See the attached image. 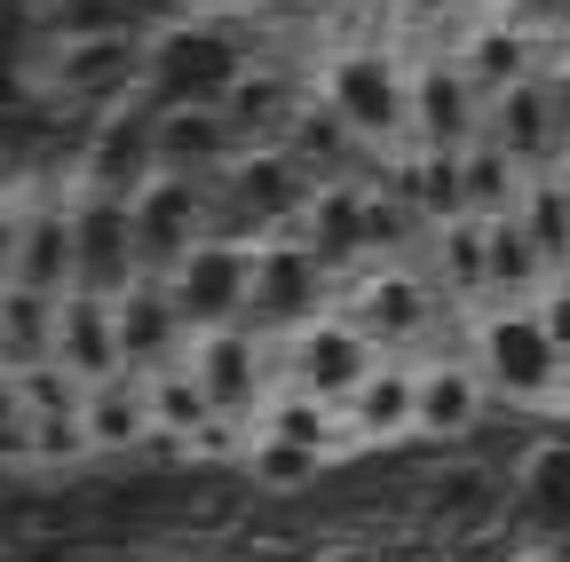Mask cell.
Instances as JSON below:
<instances>
[{"label":"cell","instance_id":"4dcf8cb0","mask_svg":"<svg viewBox=\"0 0 570 562\" xmlns=\"http://www.w3.org/2000/svg\"><path fill=\"white\" fill-rule=\"evenodd\" d=\"M111 9H119V0H63V24L71 32H96V24H111ZM104 40V32H96Z\"/></svg>","mask_w":570,"mask_h":562},{"label":"cell","instance_id":"603a6c76","mask_svg":"<svg viewBox=\"0 0 570 562\" xmlns=\"http://www.w3.org/2000/svg\"><path fill=\"white\" fill-rule=\"evenodd\" d=\"M285 151H294L317 183L325 175H341L348 159H365V135H356L333 103H302V119H294V135H285Z\"/></svg>","mask_w":570,"mask_h":562},{"label":"cell","instance_id":"d6a6232c","mask_svg":"<svg viewBox=\"0 0 570 562\" xmlns=\"http://www.w3.org/2000/svg\"><path fill=\"white\" fill-rule=\"evenodd\" d=\"M547 88H554V103H562V127H570V63H562V72H554Z\"/></svg>","mask_w":570,"mask_h":562},{"label":"cell","instance_id":"cb8c5ba5","mask_svg":"<svg viewBox=\"0 0 570 562\" xmlns=\"http://www.w3.org/2000/svg\"><path fill=\"white\" fill-rule=\"evenodd\" d=\"M460 72L483 88V103L491 96H508V88H523L531 80V40L515 32V24H483L475 40H468V56H460Z\"/></svg>","mask_w":570,"mask_h":562},{"label":"cell","instance_id":"1f68e13d","mask_svg":"<svg viewBox=\"0 0 570 562\" xmlns=\"http://www.w3.org/2000/svg\"><path fill=\"white\" fill-rule=\"evenodd\" d=\"M17 238H24V215H9V206H0V286L17 277Z\"/></svg>","mask_w":570,"mask_h":562},{"label":"cell","instance_id":"30bf717a","mask_svg":"<svg viewBox=\"0 0 570 562\" xmlns=\"http://www.w3.org/2000/svg\"><path fill=\"white\" fill-rule=\"evenodd\" d=\"M365 206H373V190L365 183H325L317 198H309V215H302V246L341 277V286H348V277L356 269H373V223H365Z\"/></svg>","mask_w":570,"mask_h":562},{"label":"cell","instance_id":"f546056e","mask_svg":"<svg viewBox=\"0 0 570 562\" xmlns=\"http://www.w3.org/2000/svg\"><path fill=\"white\" fill-rule=\"evenodd\" d=\"M539 325H547V341L562 348V365H570V277H554V286H547V302H539Z\"/></svg>","mask_w":570,"mask_h":562},{"label":"cell","instance_id":"ac0fdd59","mask_svg":"<svg viewBox=\"0 0 570 562\" xmlns=\"http://www.w3.org/2000/svg\"><path fill=\"white\" fill-rule=\"evenodd\" d=\"M483 404H491V381L475 373V357H444V365H428L420 373V436H475L483 428Z\"/></svg>","mask_w":570,"mask_h":562},{"label":"cell","instance_id":"7402d4cb","mask_svg":"<svg viewBox=\"0 0 570 562\" xmlns=\"http://www.w3.org/2000/svg\"><path fill=\"white\" fill-rule=\"evenodd\" d=\"M151 381L142 373H127V381H111V388H96L88 396V436H96V452H142L151 444Z\"/></svg>","mask_w":570,"mask_h":562},{"label":"cell","instance_id":"f1b7e54d","mask_svg":"<svg viewBox=\"0 0 570 562\" xmlns=\"http://www.w3.org/2000/svg\"><path fill=\"white\" fill-rule=\"evenodd\" d=\"M32 436H40V420L17 388V365L0 357V460H32Z\"/></svg>","mask_w":570,"mask_h":562},{"label":"cell","instance_id":"2e32d148","mask_svg":"<svg viewBox=\"0 0 570 562\" xmlns=\"http://www.w3.org/2000/svg\"><path fill=\"white\" fill-rule=\"evenodd\" d=\"M56 357L88 381V396H96V388H111V381H127V357H119V317H111V302H104V294H80V286L63 294Z\"/></svg>","mask_w":570,"mask_h":562},{"label":"cell","instance_id":"7a4b0ae2","mask_svg":"<svg viewBox=\"0 0 570 562\" xmlns=\"http://www.w3.org/2000/svg\"><path fill=\"white\" fill-rule=\"evenodd\" d=\"M333 302H341V277H333L302 238H269V246L254 254V302H246V333H254V341H269V348L302 341L309 325L341 317Z\"/></svg>","mask_w":570,"mask_h":562},{"label":"cell","instance_id":"8992f818","mask_svg":"<svg viewBox=\"0 0 570 562\" xmlns=\"http://www.w3.org/2000/svg\"><path fill=\"white\" fill-rule=\"evenodd\" d=\"M111 317H119V357H127V373L159 381V373H183V365H190V341H198V333L183 325L167 277H135V286L111 302Z\"/></svg>","mask_w":570,"mask_h":562},{"label":"cell","instance_id":"52a82bcc","mask_svg":"<svg viewBox=\"0 0 570 562\" xmlns=\"http://www.w3.org/2000/svg\"><path fill=\"white\" fill-rule=\"evenodd\" d=\"M71 230H80V294L119 302L135 277H142V238H135V198H104L80 190L71 206Z\"/></svg>","mask_w":570,"mask_h":562},{"label":"cell","instance_id":"277c9868","mask_svg":"<svg viewBox=\"0 0 570 562\" xmlns=\"http://www.w3.org/2000/svg\"><path fill=\"white\" fill-rule=\"evenodd\" d=\"M135 238H142V277H167L183 254L214 238V175H151L135 190Z\"/></svg>","mask_w":570,"mask_h":562},{"label":"cell","instance_id":"d6986e66","mask_svg":"<svg viewBox=\"0 0 570 562\" xmlns=\"http://www.w3.org/2000/svg\"><path fill=\"white\" fill-rule=\"evenodd\" d=\"M348 428L365 444H396V436H420V373L412 365H381L365 388L348 396Z\"/></svg>","mask_w":570,"mask_h":562},{"label":"cell","instance_id":"83f0119b","mask_svg":"<svg viewBox=\"0 0 570 562\" xmlns=\"http://www.w3.org/2000/svg\"><path fill=\"white\" fill-rule=\"evenodd\" d=\"M127 72H135V48L111 40V32H104V40H80V48H71V63H63L71 88H111V80H127Z\"/></svg>","mask_w":570,"mask_h":562},{"label":"cell","instance_id":"3957f363","mask_svg":"<svg viewBox=\"0 0 570 562\" xmlns=\"http://www.w3.org/2000/svg\"><path fill=\"white\" fill-rule=\"evenodd\" d=\"M254 254L262 246H238V238H206L198 254H183L167 269V294L183 309L190 333H230L246 325V302H254Z\"/></svg>","mask_w":570,"mask_h":562},{"label":"cell","instance_id":"836d02e7","mask_svg":"<svg viewBox=\"0 0 570 562\" xmlns=\"http://www.w3.org/2000/svg\"><path fill=\"white\" fill-rule=\"evenodd\" d=\"M523 9H570V0H523Z\"/></svg>","mask_w":570,"mask_h":562},{"label":"cell","instance_id":"7c38bea8","mask_svg":"<svg viewBox=\"0 0 570 562\" xmlns=\"http://www.w3.org/2000/svg\"><path fill=\"white\" fill-rule=\"evenodd\" d=\"M151 175H159V111H111L80 159V183L104 198H135Z\"/></svg>","mask_w":570,"mask_h":562},{"label":"cell","instance_id":"5bb4252c","mask_svg":"<svg viewBox=\"0 0 570 562\" xmlns=\"http://www.w3.org/2000/svg\"><path fill=\"white\" fill-rule=\"evenodd\" d=\"M508 523L531 539H570V444H531L515 460V491H508Z\"/></svg>","mask_w":570,"mask_h":562},{"label":"cell","instance_id":"9a60e30c","mask_svg":"<svg viewBox=\"0 0 570 562\" xmlns=\"http://www.w3.org/2000/svg\"><path fill=\"white\" fill-rule=\"evenodd\" d=\"M238 167V135L223 103H175L159 111V175H230Z\"/></svg>","mask_w":570,"mask_h":562},{"label":"cell","instance_id":"d4e9b609","mask_svg":"<svg viewBox=\"0 0 570 562\" xmlns=\"http://www.w3.org/2000/svg\"><path fill=\"white\" fill-rule=\"evenodd\" d=\"M523 190H531V175H523L508 151H499L491 135H483V144H468V215H475V223L515 215V206H523Z\"/></svg>","mask_w":570,"mask_h":562},{"label":"cell","instance_id":"ba28073f","mask_svg":"<svg viewBox=\"0 0 570 562\" xmlns=\"http://www.w3.org/2000/svg\"><path fill=\"white\" fill-rule=\"evenodd\" d=\"M238 80H246V63H238V48H230L223 32H175V40H159V56H151V96H159V111H175V103H223Z\"/></svg>","mask_w":570,"mask_h":562},{"label":"cell","instance_id":"ffe728a7","mask_svg":"<svg viewBox=\"0 0 570 562\" xmlns=\"http://www.w3.org/2000/svg\"><path fill=\"white\" fill-rule=\"evenodd\" d=\"M223 119H230V135H238V151H269V144H285V135H294L302 96L285 88L277 72H246V80L223 96Z\"/></svg>","mask_w":570,"mask_h":562},{"label":"cell","instance_id":"8fae6325","mask_svg":"<svg viewBox=\"0 0 570 562\" xmlns=\"http://www.w3.org/2000/svg\"><path fill=\"white\" fill-rule=\"evenodd\" d=\"M483 88L460 72V63H428V72L412 80V135L420 151H468L483 144Z\"/></svg>","mask_w":570,"mask_h":562},{"label":"cell","instance_id":"484cf974","mask_svg":"<svg viewBox=\"0 0 570 562\" xmlns=\"http://www.w3.org/2000/svg\"><path fill=\"white\" fill-rule=\"evenodd\" d=\"M515 215L539 238V254L554 262V277H570V190H562V175H531V190H523Z\"/></svg>","mask_w":570,"mask_h":562},{"label":"cell","instance_id":"e0dca14e","mask_svg":"<svg viewBox=\"0 0 570 562\" xmlns=\"http://www.w3.org/2000/svg\"><path fill=\"white\" fill-rule=\"evenodd\" d=\"M9 286H32V294H71L80 286V230H71V206H32L24 215V238H17V277Z\"/></svg>","mask_w":570,"mask_h":562},{"label":"cell","instance_id":"6da1fadb","mask_svg":"<svg viewBox=\"0 0 570 562\" xmlns=\"http://www.w3.org/2000/svg\"><path fill=\"white\" fill-rule=\"evenodd\" d=\"M468 357L491 381V396L539 404V412H570V365L547 341L539 309H475L468 317Z\"/></svg>","mask_w":570,"mask_h":562},{"label":"cell","instance_id":"9c48e42d","mask_svg":"<svg viewBox=\"0 0 570 562\" xmlns=\"http://www.w3.org/2000/svg\"><path fill=\"white\" fill-rule=\"evenodd\" d=\"M325 103L365 135V144H389V135L412 127V80H396L389 56H341L333 80H325Z\"/></svg>","mask_w":570,"mask_h":562},{"label":"cell","instance_id":"5b68a950","mask_svg":"<svg viewBox=\"0 0 570 562\" xmlns=\"http://www.w3.org/2000/svg\"><path fill=\"white\" fill-rule=\"evenodd\" d=\"M381 365H389V357H381V348L356 333L348 317H325V325H309L302 341H285V348H277L285 388H294V396H325V404H341V412H348V396L365 388ZM285 388H277V396H285Z\"/></svg>","mask_w":570,"mask_h":562},{"label":"cell","instance_id":"4fadbf2b","mask_svg":"<svg viewBox=\"0 0 570 562\" xmlns=\"http://www.w3.org/2000/svg\"><path fill=\"white\" fill-rule=\"evenodd\" d=\"M483 135H491V144L508 151L523 175H547L570 127H562V103H554V88H547V80H523V88H508V96H491V119H483Z\"/></svg>","mask_w":570,"mask_h":562},{"label":"cell","instance_id":"44dd1931","mask_svg":"<svg viewBox=\"0 0 570 562\" xmlns=\"http://www.w3.org/2000/svg\"><path fill=\"white\" fill-rule=\"evenodd\" d=\"M428 262H436V286L460 302V309H475V302H491V223H444V230H428Z\"/></svg>","mask_w":570,"mask_h":562},{"label":"cell","instance_id":"e575fe53","mask_svg":"<svg viewBox=\"0 0 570 562\" xmlns=\"http://www.w3.org/2000/svg\"><path fill=\"white\" fill-rule=\"evenodd\" d=\"M554 175H562V190H570V167H554Z\"/></svg>","mask_w":570,"mask_h":562},{"label":"cell","instance_id":"4316f807","mask_svg":"<svg viewBox=\"0 0 570 562\" xmlns=\"http://www.w3.org/2000/svg\"><path fill=\"white\" fill-rule=\"evenodd\" d=\"M246 475H254L262 491H302V483H317V475H325V460H317V452H294V444H269V436H262V444L246 452Z\"/></svg>","mask_w":570,"mask_h":562}]
</instances>
